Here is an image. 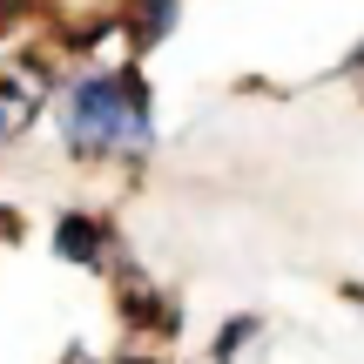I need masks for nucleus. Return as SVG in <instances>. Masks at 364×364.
<instances>
[{
	"label": "nucleus",
	"mask_w": 364,
	"mask_h": 364,
	"mask_svg": "<svg viewBox=\"0 0 364 364\" xmlns=\"http://www.w3.org/2000/svg\"><path fill=\"white\" fill-rule=\"evenodd\" d=\"M34 7H41V0H0V34H7V27H21Z\"/></svg>",
	"instance_id": "obj_7"
},
{
	"label": "nucleus",
	"mask_w": 364,
	"mask_h": 364,
	"mask_svg": "<svg viewBox=\"0 0 364 364\" xmlns=\"http://www.w3.org/2000/svg\"><path fill=\"white\" fill-rule=\"evenodd\" d=\"M156 95H149L142 68H81L75 81H61L54 95V122H61V142L75 162H129L142 169L149 149H156Z\"/></svg>",
	"instance_id": "obj_1"
},
{
	"label": "nucleus",
	"mask_w": 364,
	"mask_h": 364,
	"mask_svg": "<svg viewBox=\"0 0 364 364\" xmlns=\"http://www.w3.org/2000/svg\"><path fill=\"white\" fill-rule=\"evenodd\" d=\"M54 257L75 270H108L115 263V223L102 209H61L54 216Z\"/></svg>",
	"instance_id": "obj_2"
},
{
	"label": "nucleus",
	"mask_w": 364,
	"mask_h": 364,
	"mask_svg": "<svg viewBox=\"0 0 364 364\" xmlns=\"http://www.w3.org/2000/svg\"><path fill=\"white\" fill-rule=\"evenodd\" d=\"M108 364H169V358H156V351H122V358H108Z\"/></svg>",
	"instance_id": "obj_8"
},
{
	"label": "nucleus",
	"mask_w": 364,
	"mask_h": 364,
	"mask_svg": "<svg viewBox=\"0 0 364 364\" xmlns=\"http://www.w3.org/2000/svg\"><path fill=\"white\" fill-rule=\"evenodd\" d=\"M257 331H263V317H250V311H243V317H230V324L209 338V358H216V364H236L250 344H257Z\"/></svg>",
	"instance_id": "obj_6"
},
{
	"label": "nucleus",
	"mask_w": 364,
	"mask_h": 364,
	"mask_svg": "<svg viewBox=\"0 0 364 364\" xmlns=\"http://www.w3.org/2000/svg\"><path fill=\"white\" fill-rule=\"evenodd\" d=\"M34 108H41V95L27 88L21 75H0V149H7L27 122H34Z\"/></svg>",
	"instance_id": "obj_5"
},
{
	"label": "nucleus",
	"mask_w": 364,
	"mask_h": 364,
	"mask_svg": "<svg viewBox=\"0 0 364 364\" xmlns=\"http://www.w3.org/2000/svg\"><path fill=\"white\" fill-rule=\"evenodd\" d=\"M176 21H182V0H122L115 7V34L129 41L135 54H156L162 41L176 34Z\"/></svg>",
	"instance_id": "obj_4"
},
{
	"label": "nucleus",
	"mask_w": 364,
	"mask_h": 364,
	"mask_svg": "<svg viewBox=\"0 0 364 364\" xmlns=\"http://www.w3.org/2000/svg\"><path fill=\"white\" fill-rule=\"evenodd\" d=\"M115 317L122 331H135V338H176L182 331V304L169 290H156L149 277H129V284L115 290Z\"/></svg>",
	"instance_id": "obj_3"
},
{
	"label": "nucleus",
	"mask_w": 364,
	"mask_h": 364,
	"mask_svg": "<svg viewBox=\"0 0 364 364\" xmlns=\"http://www.w3.org/2000/svg\"><path fill=\"white\" fill-rule=\"evenodd\" d=\"M68 364H88V351H68Z\"/></svg>",
	"instance_id": "obj_9"
}]
</instances>
